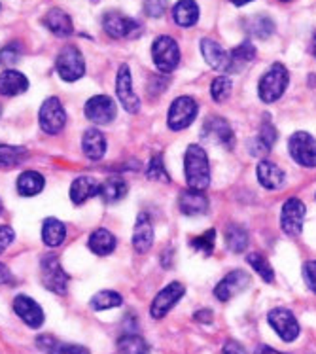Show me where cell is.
<instances>
[{"mask_svg":"<svg viewBox=\"0 0 316 354\" xmlns=\"http://www.w3.org/2000/svg\"><path fill=\"white\" fill-rule=\"evenodd\" d=\"M184 173L189 189L205 192L210 186V163L209 156L201 146H187L184 156Z\"/></svg>","mask_w":316,"mask_h":354,"instance_id":"cell-1","label":"cell"},{"mask_svg":"<svg viewBox=\"0 0 316 354\" xmlns=\"http://www.w3.org/2000/svg\"><path fill=\"white\" fill-rule=\"evenodd\" d=\"M288 82H290V74H288L286 66L281 65V63H275L263 74V78L259 80V99L267 104L277 102L286 91Z\"/></svg>","mask_w":316,"mask_h":354,"instance_id":"cell-2","label":"cell"},{"mask_svg":"<svg viewBox=\"0 0 316 354\" xmlns=\"http://www.w3.org/2000/svg\"><path fill=\"white\" fill-rule=\"evenodd\" d=\"M40 279L46 288L57 294V296H65L66 288H68V275L61 266V261L55 254H46L40 260Z\"/></svg>","mask_w":316,"mask_h":354,"instance_id":"cell-3","label":"cell"},{"mask_svg":"<svg viewBox=\"0 0 316 354\" xmlns=\"http://www.w3.org/2000/svg\"><path fill=\"white\" fill-rule=\"evenodd\" d=\"M288 150L295 163L307 169L316 167V138L307 131H297L288 140Z\"/></svg>","mask_w":316,"mask_h":354,"instance_id":"cell-4","label":"cell"},{"mask_svg":"<svg viewBox=\"0 0 316 354\" xmlns=\"http://www.w3.org/2000/svg\"><path fill=\"white\" fill-rule=\"evenodd\" d=\"M57 74L65 82H76L86 74V61L82 51L76 46H66L59 51L57 63H55Z\"/></svg>","mask_w":316,"mask_h":354,"instance_id":"cell-5","label":"cell"},{"mask_svg":"<svg viewBox=\"0 0 316 354\" xmlns=\"http://www.w3.org/2000/svg\"><path fill=\"white\" fill-rule=\"evenodd\" d=\"M199 112V104L192 97H178L169 109L167 125L171 131H184L195 122Z\"/></svg>","mask_w":316,"mask_h":354,"instance_id":"cell-6","label":"cell"},{"mask_svg":"<svg viewBox=\"0 0 316 354\" xmlns=\"http://www.w3.org/2000/svg\"><path fill=\"white\" fill-rule=\"evenodd\" d=\"M151 57H154L158 71H161L163 74L173 73L180 63L178 44L171 37H159L151 46Z\"/></svg>","mask_w":316,"mask_h":354,"instance_id":"cell-7","label":"cell"},{"mask_svg":"<svg viewBox=\"0 0 316 354\" xmlns=\"http://www.w3.org/2000/svg\"><path fill=\"white\" fill-rule=\"evenodd\" d=\"M38 122L46 135H57L63 131L66 123V112L57 97H50L44 101L40 106V114H38Z\"/></svg>","mask_w":316,"mask_h":354,"instance_id":"cell-8","label":"cell"},{"mask_svg":"<svg viewBox=\"0 0 316 354\" xmlns=\"http://www.w3.org/2000/svg\"><path fill=\"white\" fill-rule=\"evenodd\" d=\"M305 205L297 197H290L281 212V227L288 237H299L303 232V220H305Z\"/></svg>","mask_w":316,"mask_h":354,"instance_id":"cell-9","label":"cell"},{"mask_svg":"<svg viewBox=\"0 0 316 354\" xmlns=\"http://www.w3.org/2000/svg\"><path fill=\"white\" fill-rule=\"evenodd\" d=\"M186 294V286L182 284V282H171V284H167L165 288L159 292L158 296L154 297V301L150 305V315L151 318H163L167 313L173 309L174 305L178 304L180 299L184 297Z\"/></svg>","mask_w":316,"mask_h":354,"instance_id":"cell-10","label":"cell"},{"mask_svg":"<svg viewBox=\"0 0 316 354\" xmlns=\"http://www.w3.org/2000/svg\"><path fill=\"white\" fill-rule=\"evenodd\" d=\"M102 27L106 30L108 37L112 38H135L142 30L140 23L120 14V12H108L102 17Z\"/></svg>","mask_w":316,"mask_h":354,"instance_id":"cell-11","label":"cell"},{"mask_svg":"<svg viewBox=\"0 0 316 354\" xmlns=\"http://www.w3.org/2000/svg\"><path fill=\"white\" fill-rule=\"evenodd\" d=\"M267 320H269L271 328H273L282 341L292 343V341L299 337V322H297V318L294 317L292 311L279 307V309H273L267 315Z\"/></svg>","mask_w":316,"mask_h":354,"instance_id":"cell-12","label":"cell"},{"mask_svg":"<svg viewBox=\"0 0 316 354\" xmlns=\"http://www.w3.org/2000/svg\"><path fill=\"white\" fill-rule=\"evenodd\" d=\"M115 93L118 99L122 102V106L129 114H137L140 110V101H138L137 93L133 89V80H131V71L127 65L120 66L118 76H115Z\"/></svg>","mask_w":316,"mask_h":354,"instance_id":"cell-13","label":"cell"},{"mask_svg":"<svg viewBox=\"0 0 316 354\" xmlns=\"http://www.w3.org/2000/svg\"><path fill=\"white\" fill-rule=\"evenodd\" d=\"M86 112L87 120H91L97 125H106L115 120V102L108 97V95H95L89 101L86 102Z\"/></svg>","mask_w":316,"mask_h":354,"instance_id":"cell-14","label":"cell"},{"mask_svg":"<svg viewBox=\"0 0 316 354\" xmlns=\"http://www.w3.org/2000/svg\"><path fill=\"white\" fill-rule=\"evenodd\" d=\"M250 286V277L246 271H231L227 275L223 277L222 281L218 282V286L214 288V296L220 299V301H230L231 297H235L237 294H241L243 290H246Z\"/></svg>","mask_w":316,"mask_h":354,"instance_id":"cell-15","label":"cell"},{"mask_svg":"<svg viewBox=\"0 0 316 354\" xmlns=\"http://www.w3.org/2000/svg\"><path fill=\"white\" fill-rule=\"evenodd\" d=\"M203 137L209 138V140H216V142H220L230 150H233V146H235V135L231 131V125L227 123V120H223L220 116H212L205 122Z\"/></svg>","mask_w":316,"mask_h":354,"instance_id":"cell-16","label":"cell"},{"mask_svg":"<svg viewBox=\"0 0 316 354\" xmlns=\"http://www.w3.org/2000/svg\"><path fill=\"white\" fill-rule=\"evenodd\" d=\"M14 311L32 330H38L44 324V320H46L42 307L36 304L32 297L23 296V294L14 299Z\"/></svg>","mask_w":316,"mask_h":354,"instance_id":"cell-17","label":"cell"},{"mask_svg":"<svg viewBox=\"0 0 316 354\" xmlns=\"http://www.w3.org/2000/svg\"><path fill=\"white\" fill-rule=\"evenodd\" d=\"M201 53L205 61L209 63L216 71L222 73H233V61H231V53L223 50L222 46L210 38H205L201 42Z\"/></svg>","mask_w":316,"mask_h":354,"instance_id":"cell-18","label":"cell"},{"mask_svg":"<svg viewBox=\"0 0 316 354\" xmlns=\"http://www.w3.org/2000/svg\"><path fill=\"white\" fill-rule=\"evenodd\" d=\"M154 245V225L146 212H140L133 230V248L138 254H146Z\"/></svg>","mask_w":316,"mask_h":354,"instance_id":"cell-19","label":"cell"},{"mask_svg":"<svg viewBox=\"0 0 316 354\" xmlns=\"http://www.w3.org/2000/svg\"><path fill=\"white\" fill-rule=\"evenodd\" d=\"M178 209L186 216H197L205 214L209 210V199L203 192L197 189H184L178 197Z\"/></svg>","mask_w":316,"mask_h":354,"instance_id":"cell-20","label":"cell"},{"mask_svg":"<svg viewBox=\"0 0 316 354\" xmlns=\"http://www.w3.org/2000/svg\"><path fill=\"white\" fill-rule=\"evenodd\" d=\"M256 174H258L259 184L267 189H279L284 186L286 182V174L282 171L281 167L269 161V159H263L259 161L258 169H256Z\"/></svg>","mask_w":316,"mask_h":354,"instance_id":"cell-21","label":"cell"},{"mask_svg":"<svg viewBox=\"0 0 316 354\" xmlns=\"http://www.w3.org/2000/svg\"><path fill=\"white\" fill-rule=\"evenodd\" d=\"M27 89H29V80L19 71L8 68V71L0 74V95L15 97V95L25 93Z\"/></svg>","mask_w":316,"mask_h":354,"instance_id":"cell-22","label":"cell"},{"mask_svg":"<svg viewBox=\"0 0 316 354\" xmlns=\"http://www.w3.org/2000/svg\"><path fill=\"white\" fill-rule=\"evenodd\" d=\"M99 188L101 184L95 180L93 176H78L76 180L72 182L71 186V199L74 205H84L87 199L99 196Z\"/></svg>","mask_w":316,"mask_h":354,"instance_id":"cell-23","label":"cell"},{"mask_svg":"<svg viewBox=\"0 0 316 354\" xmlns=\"http://www.w3.org/2000/svg\"><path fill=\"white\" fill-rule=\"evenodd\" d=\"M82 150L87 159L99 161L106 153V137L99 129H87L82 138Z\"/></svg>","mask_w":316,"mask_h":354,"instance_id":"cell-24","label":"cell"},{"mask_svg":"<svg viewBox=\"0 0 316 354\" xmlns=\"http://www.w3.org/2000/svg\"><path fill=\"white\" fill-rule=\"evenodd\" d=\"M36 345L46 354H91L89 348L74 343H61L53 335H40L36 339Z\"/></svg>","mask_w":316,"mask_h":354,"instance_id":"cell-25","label":"cell"},{"mask_svg":"<svg viewBox=\"0 0 316 354\" xmlns=\"http://www.w3.org/2000/svg\"><path fill=\"white\" fill-rule=\"evenodd\" d=\"M44 25L48 27V29L55 35V37H71L72 32H74V25H72L71 15L63 12V10H59V8H53L50 10L46 17H44Z\"/></svg>","mask_w":316,"mask_h":354,"instance_id":"cell-26","label":"cell"},{"mask_svg":"<svg viewBox=\"0 0 316 354\" xmlns=\"http://www.w3.org/2000/svg\"><path fill=\"white\" fill-rule=\"evenodd\" d=\"M127 192H129V186H127V182L123 180L122 176H110V178H106L101 184L99 196H102V199L108 205H114V203L122 201L123 197L127 196Z\"/></svg>","mask_w":316,"mask_h":354,"instance_id":"cell-27","label":"cell"},{"mask_svg":"<svg viewBox=\"0 0 316 354\" xmlns=\"http://www.w3.org/2000/svg\"><path fill=\"white\" fill-rule=\"evenodd\" d=\"M66 239V225L57 220V218H46L42 225V241L44 245L55 248L65 243Z\"/></svg>","mask_w":316,"mask_h":354,"instance_id":"cell-28","label":"cell"},{"mask_svg":"<svg viewBox=\"0 0 316 354\" xmlns=\"http://www.w3.org/2000/svg\"><path fill=\"white\" fill-rule=\"evenodd\" d=\"M115 245L118 241L112 233L108 230H95L91 235H89V241H87V246L89 250L97 256H108L115 250Z\"/></svg>","mask_w":316,"mask_h":354,"instance_id":"cell-29","label":"cell"},{"mask_svg":"<svg viewBox=\"0 0 316 354\" xmlns=\"http://www.w3.org/2000/svg\"><path fill=\"white\" fill-rule=\"evenodd\" d=\"M173 17L180 27H194L199 19V6L195 0H178L173 10Z\"/></svg>","mask_w":316,"mask_h":354,"instance_id":"cell-30","label":"cell"},{"mask_svg":"<svg viewBox=\"0 0 316 354\" xmlns=\"http://www.w3.org/2000/svg\"><path fill=\"white\" fill-rule=\"evenodd\" d=\"M44 186H46V180H44L42 174L36 173V171H25L17 178V192L23 197L38 196L44 189Z\"/></svg>","mask_w":316,"mask_h":354,"instance_id":"cell-31","label":"cell"},{"mask_svg":"<svg viewBox=\"0 0 316 354\" xmlns=\"http://www.w3.org/2000/svg\"><path fill=\"white\" fill-rule=\"evenodd\" d=\"M248 243H250L248 232H246L243 225L231 224L225 227V246L230 248L231 252H245L246 248H248Z\"/></svg>","mask_w":316,"mask_h":354,"instance_id":"cell-32","label":"cell"},{"mask_svg":"<svg viewBox=\"0 0 316 354\" xmlns=\"http://www.w3.org/2000/svg\"><path fill=\"white\" fill-rule=\"evenodd\" d=\"M120 354H150V345L137 335V333H125L118 339Z\"/></svg>","mask_w":316,"mask_h":354,"instance_id":"cell-33","label":"cell"},{"mask_svg":"<svg viewBox=\"0 0 316 354\" xmlns=\"http://www.w3.org/2000/svg\"><path fill=\"white\" fill-rule=\"evenodd\" d=\"M123 304V297L114 292V290H102L99 294H95L91 297V309L93 311H106V309H114V307H120Z\"/></svg>","mask_w":316,"mask_h":354,"instance_id":"cell-34","label":"cell"},{"mask_svg":"<svg viewBox=\"0 0 316 354\" xmlns=\"http://www.w3.org/2000/svg\"><path fill=\"white\" fill-rule=\"evenodd\" d=\"M248 263H250V268L258 273L261 279L266 282H273L275 279V273H273V268H271V263L267 261L266 256H261V254L258 252H252L248 254Z\"/></svg>","mask_w":316,"mask_h":354,"instance_id":"cell-35","label":"cell"},{"mask_svg":"<svg viewBox=\"0 0 316 354\" xmlns=\"http://www.w3.org/2000/svg\"><path fill=\"white\" fill-rule=\"evenodd\" d=\"M256 57V48L252 42H243L231 51V61H233V73H237L241 65H245L248 61Z\"/></svg>","mask_w":316,"mask_h":354,"instance_id":"cell-36","label":"cell"},{"mask_svg":"<svg viewBox=\"0 0 316 354\" xmlns=\"http://www.w3.org/2000/svg\"><path fill=\"white\" fill-rule=\"evenodd\" d=\"M146 174H148V178H150V180L171 182V176H169V173H167L165 163H163V158H161L159 153H158V156H154V158L150 159Z\"/></svg>","mask_w":316,"mask_h":354,"instance_id":"cell-37","label":"cell"},{"mask_svg":"<svg viewBox=\"0 0 316 354\" xmlns=\"http://www.w3.org/2000/svg\"><path fill=\"white\" fill-rule=\"evenodd\" d=\"M214 243H216V232L214 230H209V232H205L199 237H195L189 241V245L194 246L195 250H199L205 256H210V254L214 252Z\"/></svg>","mask_w":316,"mask_h":354,"instance_id":"cell-38","label":"cell"},{"mask_svg":"<svg viewBox=\"0 0 316 354\" xmlns=\"http://www.w3.org/2000/svg\"><path fill=\"white\" fill-rule=\"evenodd\" d=\"M210 95L216 102H223L231 95V80L227 76H218L210 86Z\"/></svg>","mask_w":316,"mask_h":354,"instance_id":"cell-39","label":"cell"},{"mask_svg":"<svg viewBox=\"0 0 316 354\" xmlns=\"http://www.w3.org/2000/svg\"><path fill=\"white\" fill-rule=\"evenodd\" d=\"M19 156H25L23 148H15V146H0V167H12L21 163Z\"/></svg>","mask_w":316,"mask_h":354,"instance_id":"cell-40","label":"cell"},{"mask_svg":"<svg viewBox=\"0 0 316 354\" xmlns=\"http://www.w3.org/2000/svg\"><path fill=\"white\" fill-rule=\"evenodd\" d=\"M21 59V46L19 44H8L0 50V65L14 66Z\"/></svg>","mask_w":316,"mask_h":354,"instance_id":"cell-41","label":"cell"},{"mask_svg":"<svg viewBox=\"0 0 316 354\" xmlns=\"http://www.w3.org/2000/svg\"><path fill=\"white\" fill-rule=\"evenodd\" d=\"M273 30H275L273 21H271V19H267V17H256V19L252 21L250 32L254 35V37L267 38L271 32H273Z\"/></svg>","mask_w":316,"mask_h":354,"instance_id":"cell-42","label":"cell"},{"mask_svg":"<svg viewBox=\"0 0 316 354\" xmlns=\"http://www.w3.org/2000/svg\"><path fill=\"white\" fill-rule=\"evenodd\" d=\"M258 138L263 142V145H267L269 148H273V145L277 142V129H275V125H271L269 122L263 123V125H261V131H259Z\"/></svg>","mask_w":316,"mask_h":354,"instance_id":"cell-43","label":"cell"},{"mask_svg":"<svg viewBox=\"0 0 316 354\" xmlns=\"http://www.w3.org/2000/svg\"><path fill=\"white\" fill-rule=\"evenodd\" d=\"M144 8H146V14L151 17H161L167 10V0H146Z\"/></svg>","mask_w":316,"mask_h":354,"instance_id":"cell-44","label":"cell"},{"mask_svg":"<svg viewBox=\"0 0 316 354\" xmlns=\"http://www.w3.org/2000/svg\"><path fill=\"white\" fill-rule=\"evenodd\" d=\"M303 279L307 282V286L316 294V261H307L303 266Z\"/></svg>","mask_w":316,"mask_h":354,"instance_id":"cell-45","label":"cell"},{"mask_svg":"<svg viewBox=\"0 0 316 354\" xmlns=\"http://www.w3.org/2000/svg\"><path fill=\"white\" fill-rule=\"evenodd\" d=\"M15 233L10 225H0V254L6 250L8 246L14 243Z\"/></svg>","mask_w":316,"mask_h":354,"instance_id":"cell-46","label":"cell"},{"mask_svg":"<svg viewBox=\"0 0 316 354\" xmlns=\"http://www.w3.org/2000/svg\"><path fill=\"white\" fill-rule=\"evenodd\" d=\"M223 354H246L245 347L237 343V341H225V345H223Z\"/></svg>","mask_w":316,"mask_h":354,"instance_id":"cell-47","label":"cell"},{"mask_svg":"<svg viewBox=\"0 0 316 354\" xmlns=\"http://www.w3.org/2000/svg\"><path fill=\"white\" fill-rule=\"evenodd\" d=\"M10 282H14V275L4 263H0V284H10Z\"/></svg>","mask_w":316,"mask_h":354,"instance_id":"cell-48","label":"cell"},{"mask_svg":"<svg viewBox=\"0 0 316 354\" xmlns=\"http://www.w3.org/2000/svg\"><path fill=\"white\" fill-rule=\"evenodd\" d=\"M195 320H199V322H210L212 320V311H209V309L197 311L195 313Z\"/></svg>","mask_w":316,"mask_h":354,"instance_id":"cell-49","label":"cell"},{"mask_svg":"<svg viewBox=\"0 0 316 354\" xmlns=\"http://www.w3.org/2000/svg\"><path fill=\"white\" fill-rule=\"evenodd\" d=\"M254 354H286V353H281V351L267 347V345H259V347L254 351Z\"/></svg>","mask_w":316,"mask_h":354,"instance_id":"cell-50","label":"cell"},{"mask_svg":"<svg viewBox=\"0 0 316 354\" xmlns=\"http://www.w3.org/2000/svg\"><path fill=\"white\" fill-rule=\"evenodd\" d=\"M235 6H243V4H248V2H252V0H231Z\"/></svg>","mask_w":316,"mask_h":354,"instance_id":"cell-51","label":"cell"},{"mask_svg":"<svg viewBox=\"0 0 316 354\" xmlns=\"http://www.w3.org/2000/svg\"><path fill=\"white\" fill-rule=\"evenodd\" d=\"M313 53H315V57H316V32H315V38H313Z\"/></svg>","mask_w":316,"mask_h":354,"instance_id":"cell-52","label":"cell"},{"mask_svg":"<svg viewBox=\"0 0 316 354\" xmlns=\"http://www.w3.org/2000/svg\"><path fill=\"white\" fill-rule=\"evenodd\" d=\"M0 214H2V201H0Z\"/></svg>","mask_w":316,"mask_h":354,"instance_id":"cell-53","label":"cell"},{"mask_svg":"<svg viewBox=\"0 0 316 354\" xmlns=\"http://www.w3.org/2000/svg\"><path fill=\"white\" fill-rule=\"evenodd\" d=\"M282 2H288V0H282Z\"/></svg>","mask_w":316,"mask_h":354,"instance_id":"cell-54","label":"cell"}]
</instances>
